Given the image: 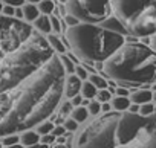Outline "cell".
<instances>
[{"label": "cell", "mask_w": 156, "mask_h": 148, "mask_svg": "<svg viewBox=\"0 0 156 148\" xmlns=\"http://www.w3.org/2000/svg\"><path fill=\"white\" fill-rule=\"evenodd\" d=\"M38 8L34 5V3H28V5H25L23 6V9H22V17L26 20V23H29V22H34L37 17H38Z\"/></svg>", "instance_id": "30bf717a"}, {"label": "cell", "mask_w": 156, "mask_h": 148, "mask_svg": "<svg viewBox=\"0 0 156 148\" xmlns=\"http://www.w3.org/2000/svg\"><path fill=\"white\" fill-rule=\"evenodd\" d=\"M127 112H130V113H138V112H139V105H138V104H130V107L127 108Z\"/></svg>", "instance_id": "836d02e7"}, {"label": "cell", "mask_w": 156, "mask_h": 148, "mask_svg": "<svg viewBox=\"0 0 156 148\" xmlns=\"http://www.w3.org/2000/svg\"><path fill=\"white\" fill-rule=\"evenodd\" d=\"M66 38L73 52L81 60L94 64L109 58L126 38L121 32L92 23H78L66 31Z\"/></svg>", "instance_id": "277c9868"}, {"label": "cell", "mask_w": 156, "mask_h": 148, "mask_svg": "<svg viewBox=\"0 0 156 148\" xmlns=\"http://www.w3.org/2000/svg\"><path fill=\"white\" fill-rule=\"evenodd\" d=\"M89 81L97 87V89H106L107 87V81L104 78H101L100 75H89Z\"/></svg>", "instance_id": "ac0fdd59"}, {"label": "cell", "mask_w": 156, "mask_h": 148, "mask_svg": "<svg viewBox=\"0 0 156 148\" xmlns=\"http://www.w3.org/2000/svg\"><path fill=\"white\" fill-rule=\"evenodd\" d=\"M87 112H89V115L98 116V115L101 113V104H100L98 101H92V102L89 104V107H87Z\"/></svg>", "instance_id": "603a6c76"}, {"label": "cell", "mask_w": 156, "mask_h": 148, "mask_svg": "<svg viewBox=\"0 0 156 148\" xmlns=\"http://www.w3.org/2000/svg\"><path fill=\"white\" fill-rule=\"evenodd\" d=\"M37 128H35V131L40 134V136H43V134H48V133H52V130H54V122H51V121H43V122H40V124H37L35 125Z\"/></svg>", "instance_id": "9a60e30c"}, {"label": "cell", "mask_w": 156, "mask_h": 148, "mask_svg": "<svg viewBox=\"0 0 156 148\" xmlns=\"http://www.w3.org/2000/svg\"><path fill=\"white\" fill-rule=\"evenodd\" d=\"M70 99H72V101H70V104H72V105H75V107H78V105H81V102H83V99H84V98H83V96H80V95H75V96H72Z\"/></svg>", "instance_id": "f546056e"}, {"label": "cell", "mask_w": 156, "mask_h": 148, "mask_svg": "<svg viewBox=\"0 0 156 148\" xmlns=\"http://www.w3.org/2000/svg\"><path fill=\"white\" fill-rule=\"evenodd\" d=\"M116 95L118 96H129V90L124 87H119V89H116Z\"/></svg>", "instance_id": "d6a6232c"}, {"label": "cell", "mask_w": 156, "mask_h": 148, "mask_svg": "<svg viewBox=\"0 0 156 148\" xmlns=\"http://www.w3.org/2000/svg\"><path fill=\"white\" fill-rule=\"evenodd\" d=\"M154 110H156V108H154Z\"/></svg>", "instance_id": "f6af8a7d"}, {"label": "cell", "mask_w": 156, "mask_h": 148, "mask_svg": "<svg viewBox=\"0 0 156 148\" xmlns=\"http://www.w3.org/2000/svg\"><path fill=\"white\" fill-rule=\"evenodd\" d=\"M2 9H3V6H2V3H0V12H2Z\"/></svg>", "instance_id": "7bdbcfd3"}, {"label": "cell", "mask_w": 156, "mask_h": 148, "mask_svg": "<svg viewBox=\"0 0 156 148\" xmlns=\"http://www.w3.org/2000/svg\"><path fill=\"white\" fill-rule=\"evenodd\" d=\"M5 148H25V146L19 142V143H14V145H8V146H5Z\"/></svg>", "instance_id": "d590c367"}, {"label": "cell", "mask_w": 156, "mask_h": 148, "mask_svg": "<svg viewBox=\"0 0 156 148\" xmlns=\"http://www.w3.org/2000/svg\"><path fill=\"white\" fill-rule=\"evenodd\" d=\"M28 2H31V3H35V2H41V0H28Z\"/></svg>", "instance_id": "ab89813d"}, {"label": "cell", "mask_w": 156, "mask_h": 148, "mask_svg": "<svg viewBox=\"0 0 156 148\" xmlns=\"http://www.w3.org/2000/svg\"><path fill=\"white\" fill-rule=\"evenodd\" d=\"M37 8H38V11L41 14L48 15V14H51L54 11V2H52V0H41V2H38Z\"/></svg>", "instance_id": "e0dca14e"}, {"label": "cell", "mask_w": 156, "mask_h": 148, "mask_svg": "<svg viewBox=\"0 0 156 148\" xmlns=\"http://www.w3.org/2000/svg\"><path fill=\"white\" fill-rule=\"evenodd\" d=\"M3 2L9 6H22L23 5V0H3Z\"/></svg>", "instance_id": "4dcf8cb0"}, {"label": "cell", "mask_w": 156, "mask_h": 148, "mask_svg": "<svg viewBox=\"0 0 156 148\" xmlns=\"http://www.w3.org/2000/svg\"><path fill=\"white\" fill-rule=\"evenodd\" d=\"M55 139H57V137H55L52 133H48V134L40 136V142H41V143H46V145H49V146L55 142Z\"/></svg>", "instance_id": "484cf974"}, {"label": "cell", "mask_w": 156, "mask_h": 148, "mask_svg": "<svg viewBox=\"0 0 156 148\" xmlns=\"http://www.w3.org/2000/svg\"><path fill=\"white\" fill-rule=\"evenodd\" d=\"M80 90H81V80L76 75H72L64 81V93H66L67 98H72V96L78 95Z\"/></svg>", "instance_id": "52a82bcc"}, {"label": "cell", "mask_w": 156, "mask_h": 148, "mask_svg": "<svg viewBox=\"0 0 156 148\" xmlns=\"http://www.w3.org/2000/svg\"><path fill=\"white\" fill-rule=\"evenodd\" d=\"M51 20V28L55 31V32H60L61 31V23H60V20L57 19V17H52V19H49Z\"/></svg>", "instance_id": "83f0119b"}, {"label": "cell", "mask_w": 156, "mask_h": 148, "mask_svg": "<svg viewBox=\"0 0 156 148\" xmlns=\"http://www.w3.org/2000/svg\"><path fill=\"white\" fill-rule=\"evenodd\" d=\"M151 99H153V93H151V90H148V89L135 90V92L130 95V101H132L133 104H138V105L145 104V102H150Z\"/></svg>", "instance_id": "ba28073f"}, {"label": "cell", "mask_w": 156, "mask_h": 148, "mask_svg": "<svg viewBox=\"0 0 156 148\" xmlns=\"http://www.w3.org/2000/svg\"><path fill=\"white\" fill-rule=\"evenodd\" d=\"M110 8L130 35L150 37L156 34V0H110Z\"/></svg>", "instance_id": "5b68a950"}, {"label": "cell", "mask_w": 156, "mask_h": 148, "mask_svg": "<svg viewBox=\"0 0 156 148\" xmlns=\"http://www.w3.org/2000/svg\"><path fill=\"white\" fill-rule=\"evenodd\" d=\"M55 148H70V145H69L67 142H66V143H57Z\"/></svg>", "instance_id": "8d00e7d4"}, {"label": "cell", "mask_w": 156, "mask_h": 148, "mask_svg": "<svg viewBox=\"0 0 156 148\" xmlns=\"http://www.w3.org/2000/svg\"><path fill=\"white\" fill-rule=\"evenodd\" d=\"M87 116H89V112H87V108H86V107H81V105L75 107V108L70 112V118H72L73 121H76L78 124L84 122V121L87 119Z\"/></svg>", "instance_id": "4fadbf2b"}, {"label": "cell", "mask_w": 156, "mask_h": 148, "mask_svg": "<svg viewBox=\"0 0 156 148\" xmlns=\"http://www.w3.org/2000/svg\"><path fill=\"white\" fill-rule=\"evenodd\" d=\"M141 116H151L154 113V105L151 102H145V104H141L139 105V112H138Z\"/></svg>", "instance_id": "d6986e66"}, {"label": "cell", "mask_w": 156, "mask_h": 148, "mask_svg": "<svg viewBox=\"0 0 156 148\" xmlns=\"http://www.w3.org/2000/svg\"><path fill=\"white\" fill-rule=\"evenodd\" d=\"M80 92L83 93V98L92 99V98H95V95H97V87H95L90 81H87V83L81 84V90H80Z\"/></svg>", "instance_id": "5bb4252c"}, {"label": "cell", "mask_w": 156, "mask_h": 148, "mask_svg": "<svg viewBox=\"0 0 156 148\" xmlns=\"http://www.w3.org/2000/svg\"><path fill=\"white\" fill-rule=\"evenodd\" d=\"M64 81L48 38L20 19L0 15V137L46 121L60 104Z\"/></svg>", "instance_id": "6da1fadb"}, {"label": "cell", "mask_w": 156, "mask_h": 148, "mask_svg": "<svg viewBox=\"0 0 156 148\" xmlns=\"http://www.w3.org/2000/svg\"><path fill=\"white\" fill-rule=\"evenodd\" d=\"M60 60H61V64H63V67H64V72H66V73H72V72L75 70V67H73V64H72V61H70V58H69V57L61 55V57H60Z\"/></svg>", "instance_id": "7402d4cb"}, {"label": "cell", "mask_w": 156, "mask_h": 148, "mask_svg": "<svg viewBox=\"0 0 156 148\" xmlns=\"http://www.w3.org/2000/svg\"><path fill=\"white\" fill-rule=\"evenodd\" d=\"M66 11L81 23H98L112 12L110 0H66Z\"/></svg>", "instance_id": "8992f818"}, {"label": "cell", "mask_w": 156, "mask_h": 148, "mask_svg": "<svg viewBox=\"0 0 156 148\" xmlns=\"http://www.w3.org/2000/svg\"><path fill=\"white\" fill-rule=\"evenodd\" d=\"M66 133H67V131H66V128H64L63 125H60V124H58V125H55V127H54V130H52V134H54L55 137H58V136H66Z\"/></svg>", "instance_id": "4316f807"}, {"label": "cell", "mask_w": 156, "mask_h": 148, "mask_svg": "<svg viewBox=\"0 0 156 148\" xmlns=\"http://www.w3.org/2000/svg\"><path fill=\"white\" fill-rule=\"evenodd\" d=\"M110 108H112V105H110L109 102H103V105H101V112L107 113V112H110Z\"/></svg>", "instance_id": "e575fe53"}, {"label": "cell", "mask_w": 156, "mask_h": 148, "mask_svg": "<svg viewBox=\"0 0 156 148\" xmlns=\"http://www.w3.org/2000/svg\"><path fill=\"white\" fill-rule=\"evenodd\" d=\"M70 148H156V116L107 112L78 131Z\"/></svg>", "instance_id": "7a4b0ae2"}, {"label": "cell", "mask_w": 156, "mask_h": 148, "mask_svg": "<svg viewBox=\"0 0 156 148\" xmlns=\"http://www.w3.org/2000/svg\"><path fill=\"white\" fill-rule=\"evenodd\" d=\"M70 112H72V104H70V102H64V104L61 105V110H60V116H58L57 122L60 124V122L63 121V118H64L66 115H69Z\"/></svg>", "instance_id": "cb8c5ba5"}, {"label": "cell", "mask_w": 156, "mask_h": 148, "mask_svg": "<svg viewBox=\"0 0 156 148\" xmlns=\"http://www.w3.org/2000/svg\"><path fill=\"white\" fill-rule=\"evenodd\" d=\"M2 11H3L6 15H9V17H14V12H16V11H14V6H9V5H8V6H5Z\"/></svg>", "instance_id": "1f68e13d"}, {"label": "cell", "mask_w": 156, "mask_h": 148, "mask_svg": "<svg viewBox=\"0 0 156 148\" xmlns=\"http://www.w3.org/2000/svg\"><path fill=\"white\" fill-rule=\"evenodd\" d=\"M0 140H2V145H3V146H8V145L19 143V142H20V136H19V134H6V136H3Z\"/></svg>", "instance_id": "ffe728a7"}, {"label": "cell", "mask_w": 156, "mask_h": 148, "mask_svg": "<svg viewBox=\"0 0 156 148\" xmlns=\"http://www.w3.org/2000/svg\"><path fill=\"white\" fill-rule=\"evenodd\" d=\"M103 72L122 87L156 83V52L142 43H124L103 61Z\"/></svg>", "instance_id": "3957f363"}, {"label": "cell", "mask_w": 156, "mask_h": 148, "mask_svg": "<svg viewBox=\"0 0 156 148\" xmlns=\"http://www.w3.org/2000/svg\"><path fill=\"white\" fill-rule=\"evenodd\" d=\"M0 148H3V145H2V140H0Z\"/></svg>", "instance_id": "ee69618b"}, {"label": "cell", "mask_w": 156, "mask_h": 148, "mask_svg": "<svg viewBox=\"0 0 156 148\" xmlns=\"http://www.w3.org/2000/svg\"><path fill=\"white\" fill-rule=\"evenodd\" d=\"M40 142V134L37 131H32V130H25L20 133V143L23 146H31L34 143H38Z\"/></svg>", "instance_id": "9c48e42d"}, {"label": "cell", "mask_w": 156, "mask_h": 148, "mask_svg": "<svg viewBox=\"0 0 156 148\" xmlns=\"http://www.w3.org/2000/svg\"><path fill=\"white\" fill-rule=\"evenodd\" d=\"M129 107H130V99L127 96H116L112 101V108L115 112H127Z\"/></svg>", "instance_id": "7c38bea8"}, {"label": "cell", "mask_w": 156, "mask_h": 148, "mask_svg": "<svg viewBox=\"0 0 156 148\" xmlns=\"http://www.w3.org/2000/svg\"><path fill=\"white\" fill-rule=\"evenodd\" d=\"M153 90L156 92V83H153Z\"/></svg>", "instance_id": "60d3db41"}, {"label": "cell", "mask_w": 156, "mask_h": 148, "mask_svg": "<svg viewBox=\"0 0 156 148\" xmlns=\"http://www.w3.org/2000/svg\"><path fill=\"white\" fill-rule=\"evenodd\" d=\"M151 47H153V50L156 52V34H154L153 38H151Z\"/></svg>", "instance_id": "74e56055"}, {"label": "cell", "mask_w": 156, "mask_h": 148, "mask_svg": "<svg viewBox=\"0 0 156 148\" xmlns=\"http://www.w3.org/2000/svg\"><path fill=\"white\" fill-rule=\"evenodd\" d=\"M63 127L66 128V131H70V133H72V131H75V130L78 128V122L73 121L72 118H67V119L63 122Z\"/></svg>", "instance_id": "d4e9b609"}, {"label": "cell", "mask_w": 156, "mask_h": 148, "mask_svg": "<svg viewBox=\"0 0 156 148\" xmlns=\"http://www.w3.org/2000/svg\"><path fill=\"white\" fill-rule=\"evenodd\" d=\"M14 14H17V17H22V9H17Z\"/></svg>", "instance_id": "f35d334b"}, {"label": "cell", "mask_w": 156, "mask_h": 148, "mask_svg": "<svg viewBox=\"0 0 156 148\" xmlns=\"http://www.w3.org/2000/svg\"><path fill=\"white\" fill-rule=\"evenodd\" d=\"M34 26H35V29H38L40 32H51V20H49V17L48 15H38L35 20H34Z\"/></svg>", "instance_id": "8fae6325"}, {"label": "cell", "mask_w": 156, "mask_h": 148, "mask_svg": "<svg viewBox=\"0 0 156 148\" xmlns=\"http://www.w3.org/2000/svg\"><path fill=\"white\" fill-rule=\"evenodd\" d=\"M95 98H97L98 102H109V99L112 98V95H110V90H107V89H100V90H97Z\"/></svg>", "instance_id": "44dd1931"}, {"label": "cell", "mask_w": 156, "mask_h": 148, "mask_svg": "<svg viewBox=\"0 0 156 148\" xmlns=\"http://www.w3.org/2000/svg\"><path fill=\"white\" fill-rule=\"evenodd\" d=\"M75 72H76V77L80 78V80H86V78L89 77V75H87V72H86L83 67H76Z\"/></svg>", "instance_id": "f1b7e54d"}, {"label": "cell", "mask_w": 156, "mask_h": 148, "mask_svg": "<svg viewBox=\"0 0 156 148\" xmlns=\"http://www.w3.org/2000/svg\"><path fill=\"white\" fill-rule=\"evenodd\" d=\"M48 43L51 44V47H52L55 52H60V53L64 52V44L60 41V38H58L57 35H49V37H48Z\"/></svg>", "instance_id": "2e32d148"}, {"label": "cell", "mask_w": 156, "mask_h": 148, "mask_svg": "<svg viewBox=\"0 0 156 148\" xmlns=\"http://www.w3.org/2000/svg\"><path fill=\"white\" fill-rule=\"evenodd\" d=\"M153 99H154V101H156V92H154V93H153Z\"/></svg>", "instance_id": "b9f144b4"}]
</instances>
